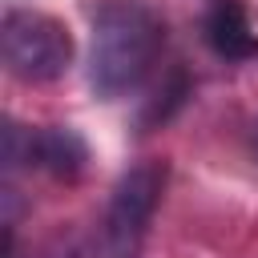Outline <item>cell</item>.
Listing matches in <instances>:
<instances>
[{
	"label": "cell",
	"mask_w": 258,
	"mask_h": 258,
	"mask_svg": "<svg viewBox=\"0 0 258 258\" xmlns=\"http://www.w3.org/2000/svg\"><path fill=\"white\" fill-rule=\"evenodd\" d=\"M165 24L145 0H105L89 36V89L101 101L133 93L157 64Z\"/></svg>",
	"instance_id": "1"
},
{
	"label": "cell",
	"mask_w": 258,
	"mask_h": 258,
	"mask_svg": "<svg viewBox=\"0 0 258 258\" xmlns=\"http://www.w3.org/2000/svg\"><path fill=\"white\" fill-rule=\"evenodd\" d=\"M0 52L4 69L24 85H48L69 73L73 64V32L44 12L12 8L0 24Z\"/></svg>",
	"instance_id": "2"
},
{
	"label": "cell",
	"mask_w": 258,
	"mask_h": 258,
	"mask_svg": "<svg viewBox=\"0 0 258 258\" xmlns=\"http://www.w3.org/2000/svg\"><path fill=\"white\" fill-rule=\"evenodd\" d=\"M165 161H137L125 169L109 194L105 218H101V254L105 258H137L153 222V210L165 194Z\"/></svg>",
	"instance_id": "3"
},
{
	"label": "cell",
	"mask_w": 258,
	"mask_h": 258,
	"mask_svg": "<svg viewBox=\"0 0 258 258\" xmlns=\"http://www.w3.org/2000/svg\"><path fill=\"white\" fill-rule=\"evenodd\" d=\"M85 161H89V145L69 125H44V129H24L16 121L4 125V165L8 169L28 165L56 181H73V177H81Z\"/></svg>",
	"instance_id": "4"
},
{
	"label": "cell",
	"mask_w": 258,
	"mask_h": 258,
	"mask_svg": "<svg viewBox=\"0 0 258 258\" xmlns=\"http://www.w3.org/2000/svg\"><path fill=\"white\" fill-rule=\"evenodd\" d=\"M202 36L226 60H246L258 52V32H254L242 0H210L206 20H202Z\"/></svg>",
	"instance_id": "5"
},
{
	"label": "cell",
	"mask_w": 258,
	"mask_h": 258,
	"mask_svg": "<svg viewBox=\"0 0 258 258\" xmlns=\"http://www.w3.org/2000/svg\"><path fill=\"white\" fill-rule=\"evenodd\" d=\"M254 145H258V129H254Z\"/></svg>",
	"instance_id": "6"
}]
</instances>
